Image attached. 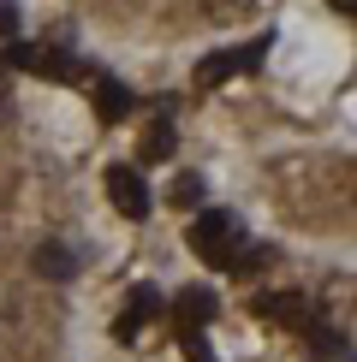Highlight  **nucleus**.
<instances>
[{
	"mask_svg": "<svg viewBox=\"0 0 357 362\" xmlns=\"http://www.w3.org/2000/svg\"><path fill=\"white\" fill-rule=\"evenodd\" d=\"M191 250H197L208 267H232L238 255L250 250L244 220L227 214V208H208V214H197V226H191Z\"/></svg>",
	"mask_w": 357,
	"mask_h": 362,
	"instance_id": "obj_1",
	"label": "nucleus"
},
{
	"mask_svg": "<svg viewBox=\"0 0 357 362\" xmlns=\"http://www.w3.org/2000/svg\"><path fill=\"white\" fill-rule=\"evenodd\" d=\"M6 59L18 71H36V78H66V83H89V78H96V71H84L66 48H48V42H12Z\"/></svg>",
	"mask_w": 357,
	"mask_h": 362,
	"instance_id": "obj_2",
	"label": "nucleus"
},
{
	"mask_svg": "<svg viewBox=\"0 0 357 362\" xmlns=\"http://www.w3.org/2000/svg\"><path fill=\"white\" fill-rule=\"evenodd\" d=\"M155 315H161V291H155V285H137V291L125 297V309H119V321H113V339L119 344H137L143 327L155 321Z\"/></svg>",
	"mask_w": 357,
	"mask_h": 362,
	"instance_id": "obj_3",
	"label": "nucleus"
},
{
	"mask_svg": "<svg viewBox=\"0 0 357 362\" xmlns=\"http://www.w3.org/2000/svg\"><path fill=\"white\" fill-rule=\"evenodd\" d=\"M262 54H268V36H256L244 54H238V48H232V54H215V59H203V66H197V83H203V89H215V83L238 78V71H256V66H262Z\"/></svg>",
	"mask_w": 357,
	"mask_h": 362,
	"instance_id": "obj_4",
	"label": "nucleus"
},
{
	"mask_svg": "<svg viewBox=\"0 0 357 362\" xmlns=\"http://www.w3.org/2000/svg\"><path fill=\"white\" fill-rule=\"evenodd\" d=\"M108 196H113V208L125 220H143L149 214V185H143L137 167H108Z\"/></svg>",
	"mask_w": 357,
	"mask_h": 362,
	"instance_id": "obj_5",
	"label": "nucleus"
},
{
	"mask_svg": "<svg viewBox=\"0 0 357 362\" xmlns=\"http://www.w3.org/2000/svg\"><path fill=\"white\" fill-rule=\"evenodd\" d=\"M256 315H268V321H280V327H298V333L316 321L310 297H298V291H262V297H256Z\"/></svg>",
	"mask_w": 357,
	"mask_h": 362,
	"instance_id": "obj_6",
	"label": "nucleus"
},
{
	"mask_svg": "<svg viewBox=\"0 0 357 362\" xmlns=\"http://www.w3.org/2000/svg\"><path fill=\"white\" fill-rule=\"evenodd\" d=\"M89 89H96V113L108 119V125H119V119L131 113V89L119 83V78H101V71H96V78H89Z\"/></svg>",
	"mask_w": 357,
	"mask_h": 362,
	"instance_id": "obj_7",
	"label": "nucleus"
},
{
	"mask_svg": "<svg viewBox=\"0 0 357 362\" xmlns=\"http://www.w3.org/2000/svg\"><path fill=\"white\" fill-rule=\"evenodd\" d=\"M215 291H203V285H191L185 297H178V333H203L208 321H215Z\"/></svg>",
	"mask_w": 357,
	"mask_h": 362,
	"instance_id": "obj_8",
	"label": "nucleus"
},
{
	"mask_svg": "<svg viewBox=\"0 0 357 362\" xmlns=\"http://www.w3.org/2000/svg\"><path fill=\"white\" fill-rule=\"evenodd\" d=\"M304 339H310V351H316V356L351 362V344H346V333H339V321H310V327H304Z\"/></svg>",
	"mask_w": 357,
	"mask_h": 362,
	"instance_id": "obj_9",
	"label": "nucleus"
},
{
	"mask_svg": "<svg viewBox=\"0 0 357 362\" xmlns=\"http://www.w3.org/2000/svg\"><path fill=\"white\" fill-rule=\"evenodd\" d=\"M36 274L42 279H72V274H78V255H72L66 244H42L36 250Z\"/></svg>",
	"mask_w": 357,
	"mask_h": 362,
	"instance_id": "obj_10",
	"label": "nucleus"
},
{
	"mask_svg": "<svg viewBox=\"0 0 357 362\" xmlns=\"http://www.w3.org/2000/svg\"><path fill=\"white\" fill-rule=\"evenodd\" d=\"M173 155V125H167V113L155 119V125L143 131V160H167Z\"/></svg>",
	"mask_w": 357,
	"mask_h": 362,
	"instance_id": "obj_11",
	"label": "nucleus"
},
{
	"mask_svg": "<svg viewBox=\"0 0 357 362\" xmlns=\"http://www.w3.org/2000/svg\"><path fill=\"white\" fill-rule=\"evenodd\" d=\"M173 208H203V178L197 173H178L173 178Z\"/></svg>",
	"mask_w": 357,
	"mask_h": 362,
	"instance_id": "obj_12",
	"label": "nucleus"
},
{
	"mask_svg": "<svg viewBox=\"0 0 357 362\" xmlns=\"http://www.w3.org/2000/svg\"><path fill=\"white\" fill-rule=\"evenodd\" d=\"M268 262H274V250H262V244H256V250H244V255L232 262V274H238V279H244V274H262Z\"/></svg>",
	"mask_w": 357,
	"mask_h": 362,
	"instance_id": "obj_13",
	"label": "nucleus"
},
{
	"mask_svg": "<svg viewBox=\"0 0 357 362\" xmlns=\"http://www.w3.org/2000/svg\"><path fill=\"white\" fill-rule=\"evenodd\" d=\"M178 344H185L191 362H215V356H208V344H203V333H178Z\"/></svg>",
	"mask_w": 357,
	"mask_h": 362,
	"instance_id": "obj_14",
	"label": "nucleus"
},
{
	"mask_svg": "<svg viewBox=\"0 0 357 362\" xmlns=\"http://www.w3.org/2000/svg\"><path fill=\"white\" fill-rule=\"evenodd\" d=\"M0 36H18V6L12 0H0Z\"/></svg>",
	"mask_w": 357,
	"mask_h": 362,
	"instance_id": "obj_15",
	"label": "nucleus"
},
{
	"mask_svg": "<svg viewBox=\"0 0 357 362\" xmlns=\"http://www.w3.org/2000/svg\"><path fill=\"white\" fill-rule=\"evenodd\" d=\"M327 6H334V12H357V0H327Z\"/></svg>",
	"mask_w": 357,
	"mask_h": 362,
	"instance_id": "obj_16",
	"label": "nucleus"
}]
</instances>
